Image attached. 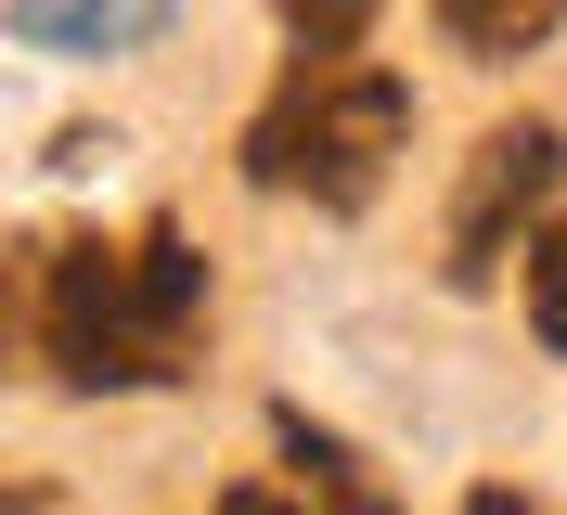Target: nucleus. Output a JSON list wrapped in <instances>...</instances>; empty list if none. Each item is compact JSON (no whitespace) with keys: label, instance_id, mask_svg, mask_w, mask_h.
I'll use <instances>...</instances> for the list:
<instances>
[{"label":"nucleus","instance_id":"nucleus-1","mask_svg":"<svg viewBox=\"0 0 567 515\" xmlns=\"http://www.w3.org/2000/svg\"><path fill=\"white\" fill-rule=\"evenodd\" d=\"M207 322V258L181 233L116 245H52V284H39V336H52V374L65 387H168L181 348Z\"/></svg>","mask_w":567,"mask_h":515},{"label":"nucleus","instance_id":"nucleus-2","mask_svg":"<svg viewBox=\"0 0 567 515\" xmlns=\"http://www.w3.org/2000/svg\"><path fill=\"white\" fill-rule=\"evenodd\" d=\"M413 142V91L388 65H349V52H310V78L246 130V181L258 194H310V206H374Z\"/></svg>","mask_w":567,"mask_h":515},{"label":"nucleus","instance_id":"nucleus-3","mask_svg":"<svg viewBox=\"0 0 567 515\" xmlns=\"http://www.w3.org/2000/svg\"><path fill=\"white\" fill-rule=\"evenodd\" d=\"M555 181H567V142L542 130V116L491 130L477 155H464V194H452V258H439V271H452L464 297H477V284H491L503 258H516V219H529V206L555 194Z\"/></svg>","mask_w":567,"mask_h":515},{"label":"nucleus","instance_id":"nucleus-4","mask_svg":"<svg viewBox=\"0 0 567 515\" xmlns=\"http://www.w3.org/2000/svg\"><path fill=\"white\" fill-rule=\"evenodd\" d=\"M181 0H13V39L27 52H142Z\"/></svg>","mask_w":567,"mask_h":515},{"label":"nucleus","instance_id":"nucleus-5","mask_svg":"<svg viewBox=\"0 0 567 515\" xmlns=\"http://www.w3.org/2000/svg\"><path fill=\"white\" fill-rule=\"evenodd\" d=\"M271 439H284V464L310 477V503H322V515H388V490L361 477V451L336 439V425H310V412H271Z\"/></svg>","mask_w":567,"mask_h":515},{"label":"nucleus","instance_id":"nucleus-6","mask_svg":"<svg viewBox=\"0 0 567 515\" xmlns=\"http://www.w3.org/2000/svg\"><path fill=\"white\" fill-rule=\"evenodd\" d=\"M439 27H452L464 52H529V39L567 27V0H439Z\"/></svg>","mask_w":567,"mask_h":515},{"label":"nucleus","instance_id":"nucleus-7","mask_svg":"<svg viewBox=\"0 0 567 515\" xmlns=\"http://www.w3.org/2000/svg\"><path fill=\"white\" fill-rule=\"evenodd\" d=\"M516 271H529V336H542V348H567V219H542Z\"/></svg>","mask_w":567,"mask_h":515},{"label":"nucleus","instance_id":"nucleus-8","mask_svg":"<svg viewBox=\"0 0 567 515\" xmlns=\"http://www.w3.org/2000/svg\"><path fill=\"white\" fill-rule=\"evenodd\" d=\"M388 0H284V27H297V52H361V27H374Z\"/></svg>","mask_w":567,"mask_h":515},{"label":"nucleus","instance_id":"nucleus-9","mask_svg":"<svg viewBox=\"0 0 567 515\" xmlns=\"http://www.w3.org/2000/svg\"><path fill=\"white\" fill-rule=\"evenodd\" d=\"M464 515H542V503H529V490H503V477H491V490H464Z\"/></svg>","mask_w":567,"mask_h":515},{"label":"nucleus","instance_id":"nucleus-10","mask_svg":"<svg viewBox=\"0 0 567 515\" xmlns=\"http://www.w3.org/2000/svg\"><path fill=\"white\" fill-rule=\"evenodd\" d=\"M219 515H284V490H233V503H219Z\"/></svg>","mask_w":567,"mask_h":515}]
</instances>
